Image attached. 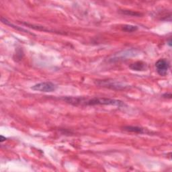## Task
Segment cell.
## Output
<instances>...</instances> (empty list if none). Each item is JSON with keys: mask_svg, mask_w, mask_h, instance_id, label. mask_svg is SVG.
Wrapping results in <instances>:
<instances>
[{"mask_svg": "<svg viewBox=\"0 0 172 172\" xmlns=\"http://www.w3.org/2000/svg\"><path fill=\"white\" fill-rule=\"evenodd\" d=\"M64 102L76 106H96L105 105L114 106H123L124 104L121 100L111 99L106 98H87V97H73L66 96L61 98Z\"/></svg>", "mask_w": 172, "mask_h": 172, "instance_id": "obj_1", "label": "cell"}, {"mask_svg": "<svg viewBox=\"0 0 172 172\" xmlns=\"http://www.w3.org/2000/svg\"><path fill=\"white\" fill-rule=\"evenodd\" d=\"M95 84L100 87L116 91L124 90L128 88V85H127L117 81L111 80V79H98L95 81Z\"/></svg>", "mask_w": 172, "mask_h": 172, "instance_id": "obj_2", "label": "cell"}, {"mask_svg": "<svg viewBox=\"0 0 172 172\" xmlns=\"http://www.w3.org/2000/svg\"><path fill=\"white\" fill-rule=\"evenodd\" d=\"M57 86L51 81H45L34 85L31 89L34 91L41 92H52L57 90Z\"/></svg>", "mask_w": 172, "mask_h": 172, "instance_id": "obj_3", "label": "cell"}, {"mask_svg": "<svg viewBox=\"0 0 172 172\" xmlns=\"http://www.w3.org/2000/svg\"><path fill=\"white\" fill-rule=\"evenodd\" d=\"M155 68L159 75L165 76L170 69V63L165 59H159L155 63Z\"/></svg>", "mask_w": 172, "mask_h": 172, "instance_id": "obj_4", "label": "cell"}, {"mask_svg": "<svg viewBox=\"0 0 172 172\" xmlns=\"http://www.w3.org/2000/svg\"><path fill=\"white\" fill-rule=\"evenodd\" d=\"M129 68L135 71H143L146 69V64L143 61H137L129 65Z\"/></svg>", "mask_w": 172, "mask_h": 172, "instance_id": "obj_5", "label": "cell"}, {"mask_svg": "<svg viewBox=\"0 0 172 172\" xmlns=\"http://www.w3.org/2000/svg\"><path fill=\"white\" fill-rule=\"evenodd\" d=\"M123 129L124 131L131 132V133L139 134H143L146 133V131L144 128L139 127H134V126H126V127H123Z\"/></svg>", "mask_w": 172, "mask_h": 172, "instance_id": "obj_6", "label": "cell"}, {"mask_svg": "<svg viewBox=\"0 0 172 172\" xmlns=\"http://www.w3.org/2000/svg\"><path fill=\"white\" fill-rule=\"evenodd\" d=\"M122 30L127 32H136L138 30V27L133 25H129V24H125L122 26Z\"/></svg>", "mask_w": 172, "mask_h": 172, "instance_id": "obj_7", "label": "cell"}, {"mask_svg": "<svg viewBox=\"0 0 172 172\" xmlns=\"http://www.w3.org/2000/svg\"><path fill=\"white\" fill-rule=\"evenodd\" d=\"M2 22H3V23L5 24H6V25H8V26H11V27H12V28H14L16 29V30H20V31H22V32H29L28 31V30H25V29H24V28H19V27H18V26H16L14 25V24H12V23H10V22L8 21L7 20L5 19V18H2Z\"/></svg>", "mask_w": 172, "mask_h": 172, "instance_id": "obj_8", "label": "cell"}, {"mask_svg": "<svg viewBox=\"0 0 172 172\" xmlns=\"http://www.w3.org/2000/svg\"><path fill=\"white\" fill-rule=\"evenodd\" d=\"M121 12L124 15H127V16H139L141 15L140 13H137V12L131 10H122L121 11Z\"/></svg>", "mask_w": 172, "mask_h": 172, "instance_id": "obj_9", "label": "cell"}, {"mask_svg": "<svg viewBox=\"0 0 172 172\" xmlns=\"http://www.w3.org/2000/svg\"><path fill=\"white\" fill-rule=\"evenodd\" d=\"M163 97L165 98H169V99H171V93H165L163 95Z\"/></svg>", "mask_w": 172, "mask_h": 172, "instance_id": "obj_10", "label": "cell"}, {"mask_svg": "<svg viewBox=\"0 0 172 172\" xmlns=\"http://www.w3.org/2000/svg\"><path fill=\"white\" fill-rule=\"evenodd\" d=\"M1 137V142H2V143L4 142V141L6 140V138L4 137V136H2V135H1V137Z\"/></svg>", "mask_w": 172, "mask_h": 172, "instance_id": "obj_11", "label": "cell"}, {"mask_svg": "<svg viewBox=\"0 0 172 172\" xmlns=\"http://www.w3.org/2000/svg\"><path fill=\"white\" fill-rule=\"evenodd\" d=\"M167 44H168V45H169V46H170V47H171V39L170 40V41H168V43H167Z\"/></svg>", "mask_w": 172, "mask_h": 172, "instance_id": "obj_12", "label": "cell"}]
</instances>
